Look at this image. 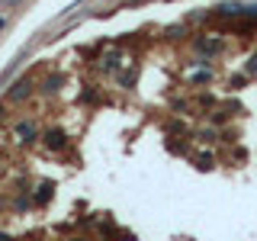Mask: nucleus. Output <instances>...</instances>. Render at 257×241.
I'll return each instance as SVG.
<instances>
[{
    "mask_svg": "<svg viewBox=\"0 0 257 241\" xmlns=\"http://www.w3.org/2000/svg\"><path fill=\"white\" fill-rule=\"evenodd\" d=\"M247 71H251V74H257V52L251 55V61H247Z\"/></svg>",
    "mask_w": 257,
    "mask_h": 241,
    "instance_id": "9",
    "label": "nucleus"
},
{
    "mask_svg": "<svg viewBox=\"0 0 257 241\" xmlns=\"http://www.w3.org/2000/svg\"><path fill=\"white\" fill-rule=\"evenodd\" d=\"M196 52H203L206 58H212V55H219V52H222V39H212V36L196 39Z\"/></svg>",
    "mask_w": 257,
    "mask_h": 241,
    "instance_id": "1",
    "label": "nucleus"
},
{
    "mask_svg": "<svg viewBox=\"0 0 257 241\" xmlns=\"http://www.w3.org/2000/svg\"><path fill=\"white\" fill-rule=\"evenodd\" d=\"M209 77H212V71H209V68L206 71H196V74H193V84H206Z\"/></svg>",
    "mask_w": 257,
    "mask_h": 241,
    "instance_id": "7",
    "label": "nucleus"
},
{
    "mask_svg": "<svg viewBox=\"0 0 257 241\" xmlns=\"http://www.w3.org/2000/svg\"><path fill=\"white\" fill-rule=\"evenodd\" d=\"M13 4H20V0H4V7H13Z\"/></svg>",
    "mask_w": 257,
    "mask_h": 241,
    "instance_id": "10",
    "label": "nucleus"
},
{
    "mask_svg": "<svg viewBox=\"0 0 257 241\" xmlns=\"http://www.w3.org/2000/svg\"><path fill=\"white\" fill-rule=\"evenodd\" d=\"M29 93H32V80H29V77H20V80L13 84V90H10V100L20 103V100H26Z\"/></svg>",
    "mask_w": 257,
    "mask_h": 241,
    "instance_id": "3",
    "label": "nucleus"
},
{
    "mask_svg": "<svg viewBox=\"0 0 257 241\" xmlns=\"http://www.w3.org/2000/svg\"><path fill=\"white\" fill-rule=\"evenodd\" d=\"M16 135H20V142H32V139H36V126H32V123H20V126H16Z\"/></svg>",
    "mask_w": 257,
    "mask_h": 241,
    "instance_id": "4",
    "label": "nucleus"
},
{
    "mask_svg": "<svg viewBox=\"0 0 257 241\" xmlns=\"http://www.w3.org/2000/svg\"><path fill=\"white\" fill-rule=\"evenodd\" d=\"M193 161H196V167H199V171H209V167H212V155H209V151H206V155H196Z\"/></svg>",
    "mask_w": 257,
    "mask_h": 241,
    "instance_id": "6",
    "label": "nucleus"
},
{
    "mask_svg": "<svg viewBox=\"0 0 257 241\" xmlns=\"http://www.w3.org/2000/svg\"><path fill=\"white\" fill-rule=\"evenodd\" d=\"M52 190H55L52 183H42V187H39V193H36V203H39V206L48 203V199H52Z\"/></svg>",
    "mask_w": 257,
    "mask_h": 241,
    "instance_id": "5",
    "label": "nucleus"
},
{
    "mask_svg": "<svg viewBox=\"0 0 257 241\" xmlns=\"http://www.w3.org/2000/svg\"><path fill=\"white\" fill-rule=\"evenodd\" d=\"M0 119H4V106H0Z\"/></svg>",
    "mask_w": 257,
    "mask_h": 241,
    "instance_id": "11",
    "label": "nucleus"
},
{
    "mask_svg": "<svg viewBox=\"0 0 257 241\" xmlns=\"http://www.w3.org/2000/svg\"><path fill=\"white\" fill-rule=\"evenodd\" d=\"M228 87H244V77H241V74H235V77L228 80Z\"/></svg>",
    "mask_w": 257,
    "mask_h": 241,
    "instance_id": "8",
    "label": "nucleus"
},
{
    "mask_svg": "<svg viewBox=\"0 0 257 241\" xmlns=\"http://www.w3.org/2000/svg\"><path fill=\"white\" fill-rule=\"evenodd\" d=\"M64 145H68V135H64L61 129H48L45 132V148L48 151H61Z\"/></svg>",
    "mask_w": 257,
    "mask_h": 241,
    "instance_id": "2",
    "label": "nucleus"
}]
</instances>
